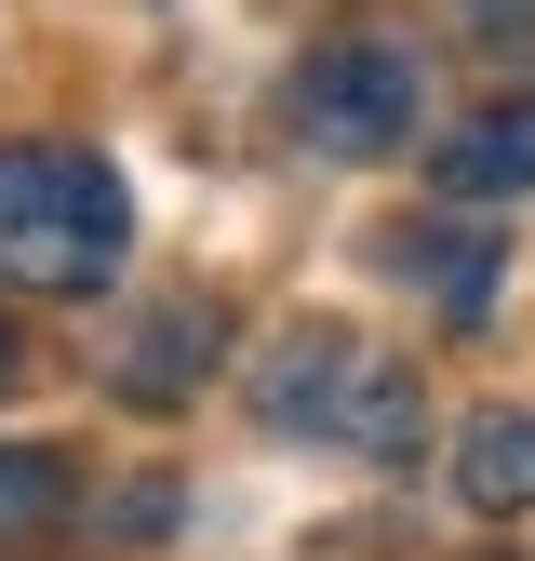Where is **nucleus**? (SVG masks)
<instances>
[{"label":"nucleus","mask_w":535,"mask_h":561,"mask_svg":"<svg viewBox=\"0 0 535 561\" xmlns=\"http://www.w3.org/2000/svg\"><path fill=\"white\" fill-rule=\"evenodd\" d=\"M254 414L282 442H334V455H375L401 468L429 442V388L388 362V347H362L349 321H282L254 347Z\"/></svg>","instance_id":"1"},{"label":"nucleus","mask_w":535,"mask_h":561,"mask_svg":"<svg viewBox=\"0 0 535 561\" xmlns=\"http://www.w3.org/2000/svg\"><path fill=\"white\" fill-rule=\"evenodd\" d=\"M134 254V201L94 148H0V295H94Z\"/></svg>","instance_id":"2"},{"label":"nucleus","mask_w":535,"mask_h":561,"mask_svg":"<svg viewBox=\"0 0 535 561\" xmlns=\"http://www.w3.org/2000/svg\"><path fill=\"white\" fill-rule=\"evenodd\" d=\"M295 134L321 161H388V148H416V54L349 27V41H321L295 67Z\"/></svg>","instance_id":"3"},{"label":"nucleus","mask_w":535,"mask_h":561,"mask_svg":"<svg viewBox=\"0 0 535 561\" xmlns=\"http://www.w3.org/2000/svg\"><path fill=\"white\" fill-rule=\"evenodd\" d=\"M442 201H522L535 187V94H509V107H468L455 134H442Z\"/></svg>","instance_id":"4"},{"label":"nucleus","mask_w":535,"mask_h":561,"mask_svg":"<svg viewBox=\"0 0 535 561\" xmlns=\"http://www.w3.org/2000/svg\"><path fill=\"white\" fill-rule=\"evenodd\" d=\"M201 362H215V295H174V308H148V321L121 334L107 388H121V401H187Z\"/></svg>","instance_id":"5"},{"label":"nucleus","mask_w":535,"mask_h":561,"mask_svg":"<svg viewBox=\"0 0 535 561\" xmlns=\"http://www.w3.org/2000/svg\"><path fill=\"white\" fill-rule=\"evenodd\" d=\"M388 267L416 280V295H429L442 321H482V308H496V241H482V228H455V215L388 228Z\"/></svg>","instance_id":"6"},{"label":"nucleus","mask_w":535,"mask_h":561,"mask_svg":"<svg viewBox=\"0 0 535 561\" xmlns=\"http://www.w3.org/2000/svg\"><path fill=\"white\" fill-rule=\"evenodd\" d=\"M455 495L482 508V522L535 508V414H522V401H496V414H468V428H455Z\"/></svg>","instance_id":"7"},{"label":"nucleus","mask_w":535,"mask_h":561,"mask_svg":"<svg viewBox=\"0 0 535 561\" xmlns=\"http://www.w3.org/2000/svg\"><path fill=\"white\" fill-rule=\"evenodd\" d=\"M54 522H67V468H54V455H27V442H0V561L41 548Z\"/></svg>","instance_id":"8"},{"label":"nucleus","mask_w":535,"mask_h":561,"mask_svg":"<svg viewBox=\"0 0 535 561\" xmlns=\"http://www.w3.org/2000/svg\"><path fill=\"white\" fill-rule=\"evenodd\" d=\"M0 388H14V334H0Z\"/></svg>","instance_id":"9"}]
</instances>
